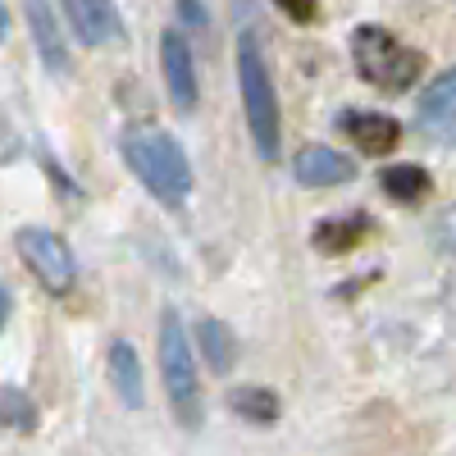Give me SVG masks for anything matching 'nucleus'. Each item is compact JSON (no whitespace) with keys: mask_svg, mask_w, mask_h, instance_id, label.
Instances as JSON below:
<instances>
[{"mask_svg":"<svg viewBox=\"0 0 456 456\" xmlns=\"http://www.w3.org/2000/svg\"><path fill=\"white\" fill-rule=\"evenodd\" d=\"M23 14H28V28H32V42H37V55L51 73H69V46H64V32L55 23V10L46 0H23Z\"/></svg>","mask_w":456,"mask_h":456,"instance_id":"10","label":"nucleus"},{"mask_svg":"<svg viewBox=\"0 0 456 456\" xmlns=\"http://www.w3.org/2000/svg\"><path fill=\"white\" fill-rule=\"evenodd\" d=\"M228 411H233L238 420H247V425H274L279 415H283V402H279V393H270V388L242 384V388L228 393Z\"/></svg>","mask_w":456,"mask_h":456,"instance_id":"16","label":"nucleus"},{"mask_svg":"<svg viewBox=\"0 0 456 456\" xmlns=\"http://www.w3.org/2000/svg\"><path fill=\"white\" fill-rule=\"evenodd\" d=\"M178 14L192 23V28H206V10H201V0H178Z\"/></svg>","mask_w":456,"mask_h":456,"instance_id":"20","label":"nucleus"},{"mask_svg":"<svg viewBox=\"0 0 456 456\" xmlns=\"http://www.w3.org/2000/svg\"><path fill=\"white\" fill-rule=\"evenodd\" d=\"M238 83H242V110H247L256 156L265 165H274L279 146H283V119H279V92H274L270 64H265L256 32H242V42H238Z\"/></svg>","mask_w":456,"mask_h":456,"instance_id":"2","label":"nucleus"},{"mask_svg":"<svg viewBox=\"0 0 456 456\" xmlns=\"http://www.w3.org/2000/svg\"><path fill=\"white\" fill-rule=\"evenodd\" d=\"M5 320H10V292L0 288V329H5Z\"/></svg>","mask_w":456,"mask_h":456,"instance_id":"21","label":"nucleus"},{"mask_svg":"<svg viewBox=\"0 0 456 456\" xmlns=\"http://www.w3.org/2000/svg\"><path fill=\"white\" fill-rule=\"evenodd\" d=\"M352 60H356L361 78L379 92H388V96L415 87L425 73V55L415 46H402L397 37L379 23H365V28L352 32Z\"/></svg>","mask_w":456,"mask_h":456,"instance_id":"3","label":"nucleus"},{"mask_svg":"<svg viewBox=\"0 0 456 456\" xmlns=\"http://www.w3.org/2000/svg\"><path fill=\"white\" fill-rule=\"evenodd\" d=\"M434 242H438V251L456 256V206H452V210H443V215L434 219Z\"/></svg>","mask_w":456,"mask_h":456,"instance_id":"18","label":"nucleus"},{"mask_svg":"<svg viewBox=\"0 0 456 456\" xmlns=\"http://www.w3.org/2000/svg\"><path fill=\"white\" fill-rule=\"evenodd\" d=\"M292 174L301 187H342L356 178V160L333 146H301L292 156Z\"/></svg>","mask_w":456,"mask_h":456,"instance_id":"8","label":"nucleus"},{"mask_svg":"<svg viewBox=\"0 0 456 456\" xmlns=\"http://www.w3.org/2000/svg\"><path fill=\"white\" fill-rule=\"evenodd\" d=\"M0 425L10 429H37V402L23 388H0Z\"/></svg>","mask_w":456,"mask_h":456,"instance_id":"17","label":"nucleus"},{"mask_svg":"<svg viewBox=\"0 0 456 456\" xmlns=\"http://www.w3.org/2000/svg\"><path fill=\"white\" fill-rule=\"evenodd\" d=\"M64 10H69V23L83 46H119L128 37L114 0H64Z\"/></svg>","mask_w":456,"mask_h":456,"instance_id":"7","label":"nucleus"},{"mask_svg":"<svg viewBox=\"0 0 456 456\" xmlns=\"http://www.w3.org/2000/svg\"><path fill=\"white\" fill-rule=\"evenodd\" d=\"M14 247H19L23 265L32 270V279L42 283L51 297H69V292H73V279H78V260H73V251H69V242H64L60 233L28 224V228H19Z\"/></svg>","mask_w":456,"mask_h":456,"instance_id":"5","label":"nucleus"},{"mask_svg":"<svg viewBox=\"0 0 456 456\" xmlns=\"http://www.w3.org/2000/svg\"><path fill=\"white\" fill-rule=\"evenodd\" d=\"M197 342H201L206 365H210L215 374H228V370L238 365V338H233V329H228L224 320L206 315V320L197 324Z\"/></svg>","mask_w":456,"mask_h":456,"instance_id":"15","label":"nucleus"},{"mask_svg":"<svg viewBox=\"0 0 456 456\" xmlns=\"http://www.w3.org/2000/svg\"><path fill=\"white\" fill-rule=\"evenodd\" d=\"M0 42H5V10H0Z\"/></svg>","mask_w":456,"mask_h":456,"instance_id":"22","label":"nucleus"},{"mask_svg":"<svg viewBox=\"0 0 456 456\" xmlns=\"http://www.w3.org/2000/svg\"><path fill=\"white\" fill-rule=\"evenodd\" d=\"M160 64H165V87H169V101L192 114L201 92H197V64H192V46H187L183 32H165L160 37Z\"/></svg>","mask_w":456,"mask_h":456,"instance_id":"6","label":"nucleus"},{"mask_svg":"<svg viewBox=\"0 0 456 456\" xmlns=\"http://www.w3.org/2000/svg\"><path fill=\"white\" fill-rule=\"evenodd\" d=\"M110 384H114V393L124 397V406L142 411V402H146V393H142V361H137V352L128 347L124 338L110 342Z\"/></svg>","mask_w":456,"mask_h":456,"instance_id":"13","label":"nucleus"},{"mask_svg":"<svg viewBox=\"0 0 456 456\" xmlns=\"http://www.w3.org/2000/svg\"><path fill=\"white\" fill-rule=\"evenodd\" d=\"M274 5H279L292 23H315V19H320V5H315V0H274Z\"/></svg>","mask_w":456,"mask_h":456,"instance_id":"19","label":"nucleus"},{"mask_svg":"<svg viewBox=\"0 0 456 456\" xmlns=\"http://www.w3.org/2000/svg\"><path fill=\"white\" fill-rule=\"evenodd\" d=\"M370 228H374V219H370V215H342V219H324V224H315L311 247H315L320 256H347V251H356V247L370 238Z\"/></svg>","mask_w":456,"mask_h":456,"instance_id":"11","label":"nucleus"},{"mask_svg":"<svg viewBox=\"0 0 456 456\" xmlns=\"http://www.w3.org/2000/svg\"><path fill=\"white\" fill-rule=\"evenodd\" d=\"M456 124V69H447V73H438V78L425 87V96H420V128L425 133H447Z\"/></svg>","mask_w":456,"mask_h":456,"instance_id":"12","label":"nucleus"},{"mask_svg":"<svg viewBox=\"0 0 456 456\" xmlns=\"http://www.w3.org/2000/svg\"><path fill=\"white\" fill-rule=\"evenodd\" d=\"M119 151H124L128 169L142 178V187H146V192L156 197L160 206L174 210V206L187 201V192H192V165H187L183 146H178L165 128H156V124H133V128H124Z\"/></svg>","mask_w":456,"mask_h":456,"instance_id":"1","label":"nucleus"},{"mask_svg":"<svg viewBox=\"0 0 456 456\" xmlns=\"http://www.w3.org/2000/svg\"><path fill=\"white\" fill-rule=\"evenodd\" d=\"M160 379H165V393L174 406V420L183 429H201V379H197V361H192V342L183 333V315L165 311L160 315Z\"/></svg>","mask_w":456,"mask_h":456,"instance_id":"4","label":"nucleus"},{"mask_svg":"<svg viewBox=\"0 0 456 456\" xmlns=\"http://www.w3.org/2000/svg\"><path fill=\"white\" fill-rule=\"evenodd\" d=\"M379 187H384L397 206H420L434 192V178L420 165H388L384 174H379Z\"/></svg>","mask_w":456,"mask_h":456,"instance_id":"14","label":"nucleus"},{"mask_svg":"<svg viewBox=\"0 0 456 456\" xmlns=\"http://www.w3.org/2000/svg\"><path fill=\"white\" fill-rule=\"evenodd\" d=\"M342 133H347L365 156H388V151L402 142V128L393 114H379V110H347L342 114Z\"/></svg>","mask_w":456,"mask_h":456,"instance_id":"9","label":"nucleus"}]
</instances>
